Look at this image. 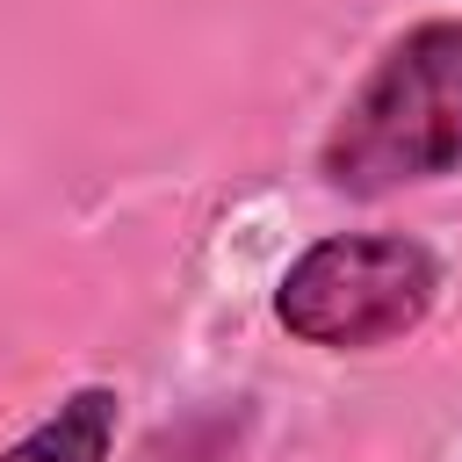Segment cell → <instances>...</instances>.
I'll use <instances>...</instances> for the list:
<instances>
[{
    "mask_svg": "<svg viewBox=\"0 0 462 462\" xmlns=\"http://www.w3.org/2000/svg\"><path fill=\"white\" fill-rule=\"evenodd\" d=\"M462 173V22H411L346 94L318 144V180L339 195H397Z\"/></svg>",
    "mask_w": 462,
    "mask_h": 462,
    "instance_id": "cell-1",
    "label": "cell"
},
{
    "mask_svg": "<svg viewBox=\"0 0 462 462\" xmlns=\"http://www.w3.org/2000/svg\"><path fill=\"white\" fill-rule=\"evenodd\" d=\"M440 303V260L404 231H332L289 260L274 282V318L289 339L325 354H368L419 332Z\"/></svg>",
    "mask_w": 462,
    "mask_h": 462,
    "instance_id": "cell-2",
    "label": "cell"
},
{
    "mask_svg": "<svg viewBox=\"0 0 462 462\" xmlns=\"http://www.w3.org/2000/svg\"><path fill=\"white\" fill-rule=\"evenodd\" d=\"M108 448H116V390L108 383H79L14 448H0V462H108Z\"/></svg>",
    "mask_w": 462,
    "mask_h": 462,
    "instance_id": "cell-3",
    "label": "cell"
}]
</instances>
